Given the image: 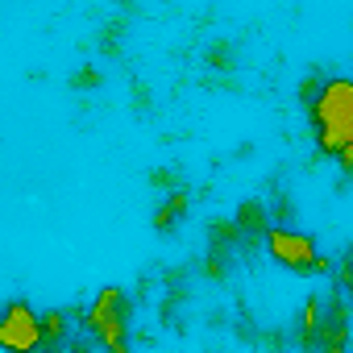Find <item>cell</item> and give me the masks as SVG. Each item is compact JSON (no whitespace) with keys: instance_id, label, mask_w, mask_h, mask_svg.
<instances>
[{"instance_id":"cell-2","label":"cell","mask_w":353,"mask_h":353,"mask_svg":"<svg viewBox=\"0 0 353 353\" xmlns=\"http://www.w3.org/2000/svg\"><path fill=\"white\" fill-rule=\"evenodd\" d=\"M79 324L88 332V345L100 353H129V332H133V299L121 287L96 291V299L79 312Z\"/></svg>"},{"instance_id":"cell-3","label":"cell","mask_w":353,"mask_h":353,"mask_svg":"<svg viewBox=\"0 0 353 353\" xmlns=\"http://www.w3.org/2000/svg\"><path fill=\"white\" fill-rule=\"evenodd\" d=\"M262 241H266L270 262L283 266V270H291V274H324L328 270V258L320 254L316 237L303 233V229H295V225H270Z\"/></svg>"},{"instance_id":"cell-11","label":"cell","mask_w":353,"mask_h":353,"mask_svg":"<svg viewBox=\"0 0 353 353\" xmlns=\"http://www.w3.org/2000/svg\"><path fill=\"white\" fill-rule=\"evenodd\" d=\"M150 183H158V188H170V183H174V174H170V170H158V174H150Z\"/></svg>"},{"instance_id":"cell-12","label":"cell","mask_w":353,"mask_h":353,"mask_svg":"<svg viewBox=\"0 0 353 353\" xmlns=\"http://www.w3.org/2000/svg\"><path fill=\"white\" fill-rule=\"evenodd\" d=\"M96 79H100L96 71H79V75H75V88H88V83H96Z\"/></svg>"},{"instance_id":"cell-9","label":"cell","mask_w":353,"mask_h":353,"mask_svg":"<svg viewBox=\"0 0 353 353\" xmlns=\"http://www.w3.org/2000/svg\"><path fill=\"white\" fill-rule=\"evenodd\" d=\"M188 208H192V196H188V192H170V196L158 204V212H154V229H158V233H170Z\"/></svg>"},{"instance_id":"cell-1","label":"cell","mask_w":353,"mask_h":353,"mask_svg":"<svg viewBox=\"0 0 353 353\" xmlns=\"http://www.w3.org/2000/svg\"><path fill=\"white\" fill-rule=\"evenodd\" d=\"M316 150L336 162L341 174H353V79L328 75L303 100Z\"/></svg>"},{"instance_id":"cell-6","label":"cell","mask_w":353,"mask_h":353,"mask_svg":"<svg viewBox=\"0 0 353 353\" xmlns=\"http://www.w3.org/2000/svg\"><path fill=\"white\" fill-rule=\"evenodd\" d=\"M320 332H324V295H307L303 307H299V320H295V345L303 353H316Z\"/></svg>"},{"instance_id":"cell-7","label":"cell","mask_w":353,"mask_h":353,"mask_svg":"<svg viewBox=\"0 0 353 353\" xmlns=\"http://www.w3.org/2000/svg\"><path fill=\"white\" fill-rule=\"evenodd\" d=\"M229 221H233L237 237H245V241H258V237H266V229L274 225V221H270V208H266V200H241L237 216H229Z\"/></svg>"},{"instance_id":"cell-10","label":"cell","mask_w":353,"mask_h":353,"mask_svg":"<svg viewBox=\"0 0 353 353\" xmlns=\"http://www.w3.org/2000/svg\"><path fill=\"white\" fill-rule=\"evenodd\" d=\"M50 353H92V345H83V341H67V345H59V349H50Z\"/></svg>"},{"instance_id":"cell-8","label":"cell","mask_w":353,"mask_h":353,"mask_svg":"<svg viewBox=\"0 0 353 353\" xmlns=\"http://www.w3.org/2000/svg\"><path fill=\"white\" fill-rule=\"evenodd\" d=\"M71 312H63V307H50V312H42V349L50 353V349H59V345H67L71 341Z\"/></svg>"},{"instance_id":"cell-4","label":"cell","mask_w":353,"mask_h":353,"mask_svg":"<svg viewBox=\"0 0 353 353\" xmlns=\"http://www.w3.org/2000/svg\"><path fill=\"white\" fill-rule=\"evenodd\" d=\"M0 353H42V312L26 299L0 307Z\"/></svg>"},{"instance_id":"cell-5","label":"cell","mask_w":353,"mask_h":353,"mask_svg":"<svg viewBox=\"0 0 353 353\" xmlns=\"http://www.w3.org/2000/svg\"><path fill=\"white\" fill-rule=\"evenodd\" d=\"M345 345H349V303L341 291H332L324 295V332L316 353H345Z\"/></svg>"}]
</instances>
